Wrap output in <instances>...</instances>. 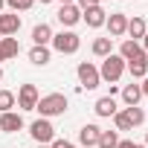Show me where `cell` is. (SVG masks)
I'll return each instance as SVG.
<instances>
[{"instance_id":"obj_23","label":"cell","mask_w":148,"mask_h":148,"mask_svg":"<svg viewBox=\"0 0 148 148\" xmlns=\"http://www.w3.org/2000/svg\"><path fill=\"white\" fill-rule=\"evenodd\" d=\"M125 116H128V122H131L134 128L145 122V110H142L139 105H134V108H125Z\"/></svg>"},{"instance_id":"obj_9","label":"cell","mask_w":148,"mask_h":148,"mask_svg":"<svg viewBox=\"0 0 148 148\" xmlns=\"http://www.w3.org/2000/svg\"><path fill=\"white\" fill-rule=\"evenodd\" d=\"M105 26L110 29V38H122V35L128 32V18H125L122 12H113V15L105 21Z\"/></svg>"},{"instance_id":"obj_27","label":"cell","mask_w":148,"mask_h":148,"mask_svg":"<svg viewBox=\"0 0 148 148\" xmlns=\"http://www.w3.org/2000/svg\"><path fill=\"white\" fill-rule=\"evenodd\" d=\"M90 6H99V0H79V9H82V12L90 9Z\"/></svg>"},{"instance_id":"obj_14","label":"cell","mask_w":148,"mask_h":148,"mask_svg":"<svg viewBox=\"0 0 148 148\" xmlns=\"http://www.w3.org/2000/svg\"><path fill=\"white\" fill-rule=\"evenodd\" d=\"M32 41H35V47H47V44L52 41V29H49V23H38V26L32 29Z\"/></svg>"},{"instance_id":"obj_12","label":"cell","mask_w":148,"mask_h":148,"mask_svg":"<svg viewBox=\"0 0 148 148\" xmlns=\"http://www.w3.org/2000/svg\"><path fill=\"white\" fill-rule=\"evenodd\" d=\"M21 29V18L18 15H3L0 12V38H12Z\"/></svg>"},{"instance_id":"obj_26","label":"cell","mask_w":148,"mask_h":148,"mask_svg":"<svg viewBox=\"0 0 148 148\" xmlns=\"http://www.w3.org/2000/svg\"><path fill=\"white\" fill-rule=\"evenodd\" d=\"M6 3H9V9L18 15V12H26V9H32V6H35V0H6Z\"/></svg>"},{"instance_id":"obj_39","label":"cell","mask_w":148,"mask_h":148,"mask_svg":"<svg viewBox=\"0 0 148 148\" xmlns=\"http://www.w3.org/2000/svg\"><path fill=\"white\" fill-rule=\"evenodd\" d=\"M41 148H52V145H41Z\"/></svg>"},{"instance_id":"obj_11","label":"cell","mask_w":148,"mask_h":148,"mask_svg":"<svg viewBox=\"0 0 148 148\" xmlns=\"http://www.w3.org/2000/svg\"><path fill=\"white\" fill-rule=\"evenodd\" d=\"M99 134H102V128H99V125H84V128L79 131V145H82V148H96Z\"/></svg>"},{"instance_id":"obj_25","label":"cell","mask_w":148,"mask_h":148,"mask_svg":"<svg viewBox=\"0 0 148 148\" xmlns=\"http://www.w3.org/2000/svg\"><path fill=\"white\" fill-rule=\"evenodd\" d=\"M113 122H116V131H134V125L128 122L125 110H116V113H113Z\"/></svg>"},{"instance_id":"obj_18","label":"cell","mask_w":148,"mask_h":148,"mask_svg":"<svg viewBox=\"0 0 148 148\" xmlns=\"http://www.w3.org/2000/svg\"><path fill=\"white\" fill-rule=\"evenodd\" d=\"M49 47H32L29 49V61L35 64V67H44V64H49Z\"/></svg>"},{"instance_id":"obj_10","label":"cell","mask_w":148,"mask_h":148,"mask_svg":"<svg viewBox=\"0 0 148 148\" xmlns=\"http://www.w3.org/2000/svg\"><path fill=\"white\" fill-rule=\"evenodd\" d=\"M64 26H76L79 21H82V9L76 6V3H67V6H61L58 9V15H55Z\"/></svg>"},{"instance_id":"obj_1","label":"cell","mask_w":148,"mask_h":148,"mask_svg":"<svg viewBox=\"0 0 148 148\" xmlns=\"http://www.w3.org/2000/svg\"><path fill=\"white\" fill-rule=\"evenodd\" d=\"M67 108H70V105H67V96H64V93L41 96V99H38V105H35V110H38L44 119H49V116H61Z\"/></svg>"},{"instance_id":"obj_13","label":"cell","mask_w":148,"mask_h":148,"mask_svg":"<svg viewBox=\"0 0 148 148\" xmlns=\"http://www.w3.org/2000/svg\"><path fill=\"white\" fill-rule=\"evenodd\" d=\"M21 128H23V116H21V113H15V110L0 113V131L15 134V131H21Z\"/></svg>"},{"instance_id":"obj_34","label":"cell","mask_w":148,"mask_h":148,"mask_svg":"<svg viewBox=\"0 0 148 148\" xmlns=\"http://www.w3.org/2000/svg\"><path fill=\"white\" fill-rule=\"evenodd\" d=\"M3 3H6V0H0V12H3Z\"/></svg>"},{"instance_id":"obj_36","label":"cell","mask_w":148,"mask_h":148,"mask_svg":"<svg viewBox=\"0 0 148 148\" xmlns=\"http://www.w3.org/2000/svg\"><path fill=\"white\" fill-rule=\"evenodd\" d=\"M0 82H3V70H0Z\"/></svg>"},{"instance_id":"obj_32","label":"cell","mask_w":148,"mask_h":148,"mask_svg":"<svg viewBox=\"0 0 148 148\" xmlns=\"http://www.w3.org/2000/svg\"><path fill=\"white\" fill-rule=\"evenodd\" d=\"M38 3H41V6H47V3H52V0H38Z\"/></svg>"},{"instance_id":"obj_28","label":"cell","mask_w":148,"mask_h":148,"mask_svg":"<svg viewBox=\"0 0 148 148\" xmlns=\"http://www.w3.org/2000/svg\"><path fill=\"white\" fill-rule=\"evenodd\" d=\"M134 145H136L134 139H119V145H116V148H134Z\"/></svg>"},{"instance_id":"obj_30","label":"cell","mask_w":148,"mask_h":148,"mask_svg":"<svg viewBox=\"0 0 148 148\" xmlns=\"http://www.w3.org/2000/svg\"><path fill=\"white\" fill-rule=\"evenodd\" d=\"M139 87H142V96H148V76L142 79V84H139Z\"/></svg>"},{"instance_id":"obj_22","label":"cell","mask_w":148,"mask_h":148,"mask_svg":"<svg viewBox=\"0 0 148 148\" xmlns=\"http://www.w3.org/2000/svg\"><path fill=\"white\" fill-rule=\"evenodd\" d=\"M119 145V136H116V131H102L99 134V142H96V148H116Z\"/></svg>"},{"instance_id":"obj_24","label":"cell","mask_w":148,"mask_h":148,"mask_svg":"<svg viewBox=\"0 0 148 148\" xmlns=\"http://www.w3.org/2000/svg\"><path fill=\"white\" fill-rule=\"evenodd\" d=\"M15 108V93L12 90H0V113H9Z\"/></svg>"},{"instance_id":"obj_37","label":"cell","mask_w":148,"mask_h":148,"mask_svg":"<svg viewBox=\"0 0 148 148\" xmlns=\"http://www.w3.org/2000/svg\"><path fill=\"white\" fill-rule=\"evenodd\" d=\"M0 61H6V58H3V52H0Z\"/></svg>"},{"instance_id":"obj_31","label":"cell","mask_w":148,"mask_h":148,"mask_svg":"<svg viewBox=\"0 0 148 148\" xmlns=\"http://www.w3.org/2000/svg\"><path fill=\"white\" fill-rule=\"evenodd\" d=\"M142 49H145V55H148V32L142 35Z\"/></svg>"},{"instance_id":"obj_15","label":"cell","mask_w":148,"mask_h":148,"mask_svg":"<svg viewBox=\"0 0 148 148\" xmlns=\"http://www.w3.org/2000/svg\"><path fill=\"white\" fill-rule=\"evenodd\" d=\"M93 110H96V116H113V113H116V102H113V96H102V99H96Z\"/></svg>"},{"instance_id":"obj_2","label":"cell","mask_w":148,"mask_h":148,"mask_svg":"<svg viewBox=\"0 0 148 148\" xmlns=\"http://www.w3.org/2000/svg\"><path fill=\"white\" fill-rule=\"evenodd\" d=\"M122 73H125V61L119 58V55H108V58H102V67H99V79L102 82H110V84H116L119 79H122Z\"/></svg>"},{"instance_id":"obj_38","label":"cell","mask_w":148,"mask_h":148,"mask_svg":"<svg viewBox=\"0 0 148 148\" xmlns=\"http://www.w3.org/2000/svg\"><path fill=\"white\" fill-rule=\"evenodd\" d=\"M67 148H76V145H73V142H70V145H67Z\"/></svg>"},{"instance_id":"obj_16","label":"cell","mask_w":148,"mask_h":148,"mask_svg":"<svg viewBox=\"0 0 148 148\" xmlns=\"http://www.w3.org/2000/svg\"><path fill=\"white\" fill-rule=\"evenodd\" d=\"M139 99H142V87H139V84H125L122 102H125L128 108H134V105H139Z\"/></svg>"},{"instance_id":"obj_3","label":"cell","mask_w":148,"mask_h":148,"mask_svg":"<svg viewBox=\"0 0 148 148\" xmlns=\"http://www.w3.org/2000/svg\"><path fill=\"white\" fill-rule=\"evenodd\" d=\"M52 49L55 52H61V55H73V52H79V47H82V38L76 35V32H58V35H52Z\"/></svg>"},{"instance_id":"obj_21","label":"cell","mask_w":148,"mask_h":148,"mask_svg":"<svg viewBox=\"0 0 148 148\" xmlns=\"http://www.w3.org/2000/svg\"><path fill=\"white\" fill-rule=\"evenodd\" d=\"M128 70L134 79H145L148 76V58H139V61H128Z\"/></svg>"},{"instance_id":"obj_8","label":"cell","mask_w":148,"mask_h":148,"mask_svg":"<svg viewBox=\"0 0 148 148\" xmlns=\"http://www.w3.org/2000/svg\"><path fill=\"white\" fill-rule=\"evenodd\" d=\"M82 18H84V23H87L90 29H99V26H105L108 12H105L102 6H90V9H84V12H82Z\"/></svg>"},{"instance_id":"obj_6","label":"cell","mask_w":148,"mask_h":148,"mask_svg":"<svg viewBox=\"0 0 148 148\" xmlns=\"http://www.w3.org/2000/svg\"><path fill=\"white\" fill-rule=\"evenodd\" d=\"M38 87L35 84H21V90H18V108L21 110H35V105H38Z\"/></svg>"},{"instance_id":"obj_4","label":"cell","mask_w":148,"mask_h":148,"mask_svg":"<svg viewBox=\"0 0 148 148\" xmlns=\"http://www.w3.org/2000/svg\"><path fill=\"white\" fill-rule=\"evenodd\" d=\"M29 134H32V139H38L41 145H49L52 139H55V128H52V122L49 119H35L32 125H29Z\"/></svg>"},{"instance_id":"obj_35","label":"cell","mask_w":148,"mask_h":148,"mask_svg":"<svg viewBox=\"0 0 148 148\" xmlns=\"http://www.w3.org/2000/svg\"><path fill=\"white\" fill-rule=\"evenodd\" d=\"M134 148H148V145H134Z\"/></svg>"},{"instance_id":"obj_7","label":"cell","mask_w":148,"mask_h":148,"mask_svg":"<svg viewBox=\"0 0 148 148\" xmlns=\"http://www.w3.org/2000/svg\"><path fill=\"white\" fill-rule=\"evenodd\" d=\"M119 58L128 64V61H139V58H148V55H145V49H142L136 41L128 38V41H122V47H119Z\"/></svg>"},{"instance_id":"obj_29","label":"cell","mask_w":148,"mask_h":148,"mask_svg":"<svg viewBox=\"0 0 148 148\" xmlns=\"http://www.w3.org/2000/svg\"><path fill=\"white\" fill-rule=\"evenodd\" d=\"M67 145H70L67 139H52V148H67Z\"/></svg>"},{"instance_id":"obj_33","label":"cell","mask_w":148,"mask_h":148,"mask_svg":"<svg viewBox=\"0 0 148 148\" xmlns=\"http://www.w3.org/2000/svg\"><path fill=\"white\" fill-rule=\"evenodd\" d=\"M67 3H73V0H61V6H67Z\"/></svg>"},{"instance_id":"obj_17","label":"cell","mask_w":148,"mask_h":148,"mask_svg":"<svg viewBox=\"0 0 148 148\" xmlns=\"http://www.w3.org/2000/svg\"><path fill=\"white\" fill-rule=\"evenodd\" d=\"M90 49H93V55H99V58H108V55L113 52V38H96Z\"/></svg>"},{"instance_id":"obj_5","label":"cell","mask_w":148,"mask_h":148,"mask_svg":"<svg viewBox=\"0 0 148 148\" xmlns=\"http://www.w3.org/2000/svg\"><path fill=\"white\" fill-rule=\"evenodd\" d=\"M76 73H79L82 90H84V87H87V90H93V87H99V84H102V79H99V67H96V64H90V61H82Z\"/></svg>"},{"instance_id":"obj_40","label":"cell","mask_w":148,"mask_h":148,"mask_svg":"<svg viewBox=\"0 0 148 148\" xmlns=\"http://www.w3.org/2000/svg\"><path fill=\"white\" fill-rule=\"evenodd\" d=\"M145 145H148V134H145Z\"/></svg>"},{"instance_id":"obj_20","label":"cell","mask_w":148,"mask_h":148,"mask_svg":"<svg viewBox=\"0 0 148 148\" xmlns=\"http://www.w3.org/2000/svg\"><path fill=\"white\" fill-rule=\"evenodd\" d=\"M0 52H3V58H15V55L21 52L18 38H0Z\"/></svg>"},{"instance_id":"obj_19","label":"cell","mask_w":148,"mask_h":148,"mask_svg":"<svg viewBox=\"0 0 148 148\" xmlns=\"http://www.w3.org/2000/svg\"><path fill=\"white\" fill-rule=\"evenodd\" d=\"M145 32H148V26H145L142 18H131V21H128V35H131V41H139Z\"/></svg>"}]
</instances>
